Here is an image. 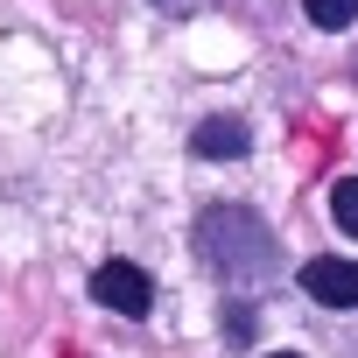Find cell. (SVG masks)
Instances as JSON below:
<instances>
[{"instance_id":"cell-1","label":"cell","mask_w":358,"mask_h":358,"mask_svg":"<svg viewBox=\"0 0 358 358\" xmlns=\"http://www.w3.org/2000/svg\"><path fill=\"white\" fill-rule=\"evenodd\" d=\"M197 246H204V260H211L225 281H267V267H274L267 225H260L253 211H239V204L211 211V218L197 225Z\"/></svg>"},{"instance_id":"cell-2","label":"cell","mask_w":358,"mask_h":358,"mask_svg":"<svg viewBox=\"0 0 358 358\" xmlns=\"http://www.w3.org/2000/svg\"><path fill=\"white\" fill-rule=\"evenodd\" d=\"M92 295H99L113 316H148V309H155V281H148L134 260H106V267L92 274Z\"/></svg>"},{"instance_id":"cell-3","label":"cell","mask_w":358,"mask_h":358,"mask_svg":"<svg viewBox=\"0 0 358 358\" xmlns=\"http://www.w3.org/2000/svg\"><path fill=\"white\" fill-rule=\"evenodd\" d=\"M302 288L323 309H358V260H309L302 267Z\"/></svg>"},{"instance_id":"cell-4","label":"cell","mask_w":358,"mask_h":358,"mask_svg":"<svg viewBox=\"0 0 358 358\" xmlns=\"http://www.w3.org/2000/svg\"><path fill=\"white\" fill-rule=\"evenodd\" d=\"M197 155L204 162H239L246 155V120H204L197 127Z\"/></svg>"},{"instance_id":"cell-5","label":"cell","mask_w":358,"mask_h":358,"mask_svg":"<svg viewBox=\"0 0 358 358\" xmlns=\"http://www.w3.org/2000/svg\"><path fill=\"white\" fill-rule=\"evenodd\" d=\"M302 15H309L316 29H351V22H358V0H302Z\"/></svg>"},{"instance_id":"cell-6","label":"cell","mask_w":358,"mask_h":358,"mask_svg":"<svg viewBox=\"0 0 358 358\" xmlns=\"http://www.w3.org/2000/svg\"><path fill=\"white\" fill-rule=\"evenodd\" d=\"M330 218L358 239V176H337V190H330Z\"/></svg>"},{"instance_id":"cell-7","label":"cell","mask_w":358,"mask_h":358,"mask_svg":"<svg viewBox=\"0 0 358 358\" xmlns=\"http://www.w3.org/2000/svg\"><path fill=\"white\" fill-rule=\"evenodd\" d=\"M155 8H169V15H197V8H211V0H155Z\"/></svg>"}]
</instances>
